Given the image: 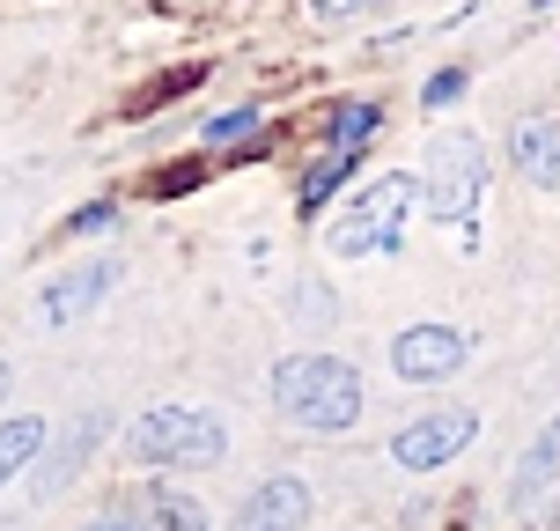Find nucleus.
<instances>
[{"instance_id": "1", "label": "nucleus", "mask_w": 560, "mask_h": 531, "mask_svg": "<svg viewBox=\"0 0 560 531\" xmlns=\"http://www.w3.org/2000/svg\"><path fill=\"white\" fill-rule=\"evenodd\" d=\"M273 406L310 436H347L362 420V369L339 355H288L273 369Z\"/></svg>"}, {"instance_id": "2", "label": "nucleus", "mask_w": 560, "mask_h": 531, "mask_svg": "<svg viewBox=\"0 0 560 531\" xmlns=\"http://www.w3.org/2000/svg\"><path fill=\"white\" fill-rule=\"evenodd\" d=\"M126 443H133L140 465L207 473V465H222V458H229V428H222V414H207V406H155V414L133 420Z\"/></svg>"}, {"instance_id": "3", "label": "nucleus", "mask_w": 560, "mask_h": 531, "mask_svg": "<svg viewBox=\"0 0 560 531\" xmlns=\"http://www.w3.org/2000/svg\"><path fill=\"white\" fill-rule=\"evenodd\" d=\"M420 207V177H376V185H362V193L339 207V222L325 229V244H332L339 258H369V252H398L406 244V215Z\"/></svg>"}, {"instance_id": "4", "label": "nucleus", "mask_w": 560, "mask_h": 531, "mask_svg": "<svg viewBox=\"0 0 560 531\" xmlns=\"http://www.w3.org/2000/svg\"><path fill=\"white\" fill-rule=\"evenodd\" d=\"M479 193H487V148H479V134H435L428 170H420V207H428L435 222L472 229Z\"/></svg>"}, {"instance_id": "5", "label": "nucleus", "mask_w": 560, "mask_h": 531, "mask_svg": "<svg viewBox=\"0 0 560 531\" xmlns=\"http://www.w3.org/2000/svg\"><path fill=\"white\" fill-rule=\"evenodd\" d=\"M472 436H479V414H465V406L420 414V420H406V428L392 436V465H398V473H443Z\"/></svg>"}, {"instance_id": "6", "label": "nucleus", "mask_w": 560, "mask_h": 531, "mask_svg": "<svg viewBox=\"0 0 560 531\" xmlns=\"http://www.w3.org/2000/svg\"><path fill=\"white\" fill-rule=\"evenodd\" d=\"M465 355H472V339L457 333V325H406L392 339V369L406 384H443V377L465 369Z\"/></svg>"}, {"instance_id": "7", "label": "nucleus", "mask_w": 560, "mask_h": 531, "mask_svg": "<svg viewBox=\"0 0 560 531\" xmlns=\"http://www.w3.org/2000/svg\"><path fill=\"white\" fill-rule=\"evenodd\" d=\"M303 524H310V487L295 473H273L236 509V531H303Z\"/></svg>"}, {"instance_id": "8", "label": "nucleus", "mask_w": 560, "mask_h": 531, "mask_svg": "<svg viewBox=\"0 0 560 531\" xmlns=\"http://www.w3.org/2000/svg\"><path fill=\"white\" fill-rule=\"evenodd\" d=\"M118 288V258H89L82 274H59L45 288V325H67V318H82L89 303H104Z\"/></svg>"}, {"instance_id": "9", "label": "nucleus", "mask_w": 560, "mask_h": 531, "mask_svg": "<svg viewBox=\"0 0 560 531\" xmlns=\"http://www.w3.org/2000/svg\"><path fill=\"white\" fill-rule=\"evenodd\" d=\"M509 155L516 170L532 177V185H560V118H516V134H509Z\"/></svg>"}, {"instance_id": "10", "label": "nucleus", "mask_w": 560, "mask_h": 531, "mask_svg": "<svg viewBox=\"0 0 560 531\" xmlns=\"http://www.w3.org/2000/svg\"><path fill=\"white\" fill-rule=\"evenodd\" d=\"M118 524L126 531H207V509L192 495H177V487H148L133 509H118Z\"/></svg>"}, {"instance_id": "11", "label": "nucleus", "mask_w": 560, "mask_h": 531, "mask_svg": "<svg viewBox=\"0 0 560 531\" xmlns=\"http://www.w3.org/2000/svg\"><path fill=\"white\" fill-rule=\"evenodd\" d=\"M553 473H560V420L546 428V436H538L532 450H524V458H516V480H509V503L524 509L532 495H546V487H553Z\"/></svg>"}, {"instance_id": "12", "label": "nucleus", "mask_w": 560, "mask_h": 531, "mask_svg": "<svg viewBox=\"0 0 560 531\" xmlns=\"http://www.w3.org/2000/svg\"><path fill=\"white\" fill-rule=\"evenodd\" d=\"M37 450H45V420H37V414L0 420V487H8V480L23 473V465L37 458Z\"/></svg>"}, {"instance_id": "13", "label": "nucleus", "mask_w": 560, "mask_h": 531, "mask_svg": "<svg viewBox=\"0 0 560 531\" xmlns=\"http://www.w3.org/2000/svg\"><path fill=\"white\" fill-rule=\"evenodd\" d=\"M376 126H384V112H376V104H339L332 126H325V148H339V155H362L369 140H376Z\"/></svg>"}, {"instance_id": "14", "label": "nucleus", "mask_w": 560, "mask_h": 531, "mask_svg": "<svg viewBox=\"0 0 560 531\" xmlns=\"http://www.w3.org/2000/svg\"><path fill=\"white\" fill-rule=\"evenodd\" d=\"M354 163H362V155H339V148H325V155L303 170V207H310V215H317V207H325V199H332L339 185L354 177Z\"/></svg>"}, {"instance_id": "15", "label": "nucleus", "mask_w": 560, "mask_h": 531, "mask_svg": "<svg viewBox=\"0 0 560 531\" xmlns=\"http://www.w3.org/2000/svg\"><path fill=\"white\" fill-rule=\"evenodd\" d=\"M258 134V112L252 104H236V112H222V118H207V126H199V140H207V148H229V140H252Z\"/></svg>"}, {"instance_id": "16", "label": "nucleus", "mask_w": 560, "mask_h": 531, "mask_svg": "<svg viewBox=\"0 0 560 531\" xmlns=\"http://www.w3.org/2000/svg\"><path fill=\"white\" fill-rule=\"evenodd\" d=\"M457 96H465V67H443L435 82L420 89V104H428V112H443V104H457Z\"/></svg>"}, {"instance_id": "17", "label": "nucleus", "mask_w": 560, "mask_h": 531, "mask_svg": "<svg viewBox=\"0 0 560 531\" xmlns=\"http://www.w3.org/2000/svg\"><path fill=\"white\" fill-rule=\"evenodd\" d=\"M112 222H118V207H112V199H96V207H82V215L67 222V236H96V229H112Z\"/></svg>"}, {"instance_id": "18", "label": "nucleus", "mask_w": 560, "mask_h": 531, "mask_svg": "<svg viewBox=\"0 0 560 531\" xmlns=\"http://www.w3.org/2000/svg\"><path fill=\"white\" fill-rule=\"evenodd\" d=\"M89 531H126V524H118V517H96V524H89Z\"/></svg>"}, {"instance_id": "19", "label": "nucleus", "mask_w": 560, "mask_h": 531, "mask_svg": "<svg viewBox=\"0 0 560 531\" xmlns=\"http://www.w3.org/2000/svg\"><path fill=\"white\" fill-rule=\"evenodd\" d=\"M8 384H15V369H8V362H0V399H8Z\"/></svg>"}]
</instances>
